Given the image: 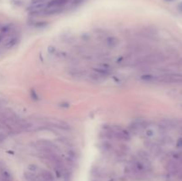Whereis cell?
I'll use <instances>...</instances> for the list:
<instances>
[{
    "mask_svg": "<svg viewBox=\"0 0 182 181\" xmlns=\"http://www.w3.org/2000/svg\"><path fill=\"white\" fill-rule=\"evenodd\" d=\"M0 127L8 135L29 132V120L21 118L11 109L0 106Z\"/></svg>",
    "mask_w": 182,
    "mask_h": 181,
    "instance_id": "1",
    "label": "cell"
},
{
    "mask_svg": "<svg viewBox=\"0 0 182 181\" xmlns=\"http://www.w3.org/2000/svg\"><path fill=\"white\" fill-rule=\"evenodd\" d=\"M25 177L29 181H54L55 179L51 171L37 164L28 165Z\"/></svg>",
    "mask_w": 182,
    "mask_h": 181,
    "instance_id": "2",
    "label": "cell"
},
{
    "mask_svg": "<svg viewBox=\"0 0 182 181\" xmlns=\"http://www.w3.org/2000/svg\"><path fill=\"white\" fill-rule=\"evenodd\" d=\"M102 129L103 134L108 140L117 141H128L131 140V133L119 125H104Z\"/></svg>",
    "mask_w": 182,
    "mask_h": 181,
    "instance_id": "3",
    "label": "cell"
},
{
    "mask_svg": "<svg viewBox=\"0 0 182 181\" xmlns=\"http://www.w3.org/2000/svg\"><path fill=\"white\" fill-rule=\"evenodd\" d=\"M69 3V0H49L45 3V7L42 9L39 14L43 15H54L61 13L65 6Z\"/></svg>",
    "mask_w": 182,
    "mask_h": 181,
    "instance_id": "4",
    "label": "cell"
},
{
    "mask_svg": "<svg viewBox=\"0 0 182 181\" xmlns=\"http://www.w3.org/2000/svg\"><path fill=\"white\" fill-rule=\"evenodd\" d=\"M131 171L135 174H144L149 170V162L148 158L141 155L135 158L130 165Z\"/></svg>",
    "mask_w": 182,
    "mask_h": 181,
    "instance_id": "5",
    "label": "cell"
},
{
    "mask_svg": "<svg viewBox=\"0 0 182 181\" xmlns=\"http://www.w3.org/2000/svg\"><path fill=\"white\" fill-rule=\"evenodd\" d=\"M7 136H8V134L0 127V142H2V141L6 140Z\"/></svg>",
    "mask_w": 182,
    "mask_h": 181,
    "instance_id": "6",
    "label": "cell"
},
{
    "mask_svg": "<svg viewBox=\"0 0 182 181\" xmlns=\"http://www.w3.org/2000/svg\"><path fill=\"white\" fill-rule=\"evenodd\" d=\"M176 145H177V147H178V148H182V137L177 140V144H176Z\"/></svg>",
    "mask_w": 182,
    "mask_h": 181,
    "instance_id": "7",
    "label": "cell"
},
{
    "mask_svg": "<svg viewBox=\"0 0 182 181\" xmlns=\"http://www.w3.org/2000/svg\"><path fill=\"white\" fill-rule=\"evenodd\" d=\"M178 10H179L180 13H182V2H180V3L178 5Z\"/></svg>",
    "mask_w": 182,
    "mask_h": 181,
    "instance_id": "8",
    "label": "cell"
},
{
    "mask_svg": "<svg viewBox=\"0 0 182 181\" xmlns=\"http://www.w3.org/2000/svg\"><path fill=\"white\" fill-rule=\"evenodd\" d=\"M166 2H172V1H173V0H165Z\"/></svg>",
    "mask_w": 182,
    "mask_h": 181,
    "instance_id": "9",
    "label": "cell"
}]
</instances>
